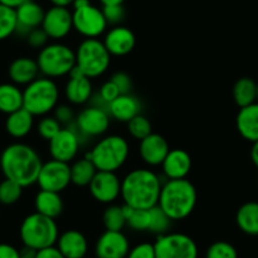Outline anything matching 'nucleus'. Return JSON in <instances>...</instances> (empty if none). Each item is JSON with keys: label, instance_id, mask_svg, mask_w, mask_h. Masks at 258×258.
<instances>
[{"label": "nucleus", "instance_id": "nucleus-1", "mask_svg": "<svg viewBox=\"0 0 258 258\" xmlns=\"http://www.w3.org/2000/svg\"><path fill=\"white\" fill-rule=\"evenodd\" d=\"M42 165L43 161L39 153L26 143H12L0 156V168L4 177L23 187L37 183Z\"/></svg>", "mask_w": 258, "mask_h": 258}, {"label": "nucleus", "instance_id": "nucleus-2", "mask_svg": "<svg viewBox=\"0 0 258 258\" xmlns=\"http://www.w3.org/2000/svg\"><path fill=\"white\" fill-rule=\"evenodd\" d=\"M162 183L160 176L151 168H133L121 178L120 198L123 204L145 210L156 207Z\"/></svg>", "mask_w": 258, "mask_h": 258}, {"label": "nucleus", "instance_id": "nucleus-3", "mask_svg": "<svg viewBox=\"0 0 258 258\" xmlns=\"http://www.w3.org/2000/svg\"><path fill=\"white\" fill-rule=\"evenodd\" d=\"M198 203V191L187 178L166 180L158 199V207L172 222L183 220L192 214Z\"/></svg>", "mask_w": 258, "mask_h": 258}, {"label": "nucleus", "instance_id": "nucleus-4", "mask_svg": "<svg viewBox=\"0 0 258 258\" xmlns=\"http://www.w3.org/2000/svg\"><path fill=\"white\" fill-rule=\"evenodd\" d=\"M129 142L119 135H108L100 137V140L88 151L86 158L95 165L98 171L116 172L128 161Z\"/></svg>", "mask_w": 258, "mask_h": 258}, {"label": "nucleus", "instance_id": "nucleus-5", "mask_svg": "<svg viewBox=\"0 0 258 258\" xmlns=\"http://www.w3.org/2000/svg\"><path fill=\"white\" fill-rule=\"evenodd\" d=\"M36 61L39 73L52 80L69 76L76 68L75 51L61 42H52L39 49Z\"/></svg>", "mask_w": 258, "mask_h": 258}, {"label": "nucleus", "instance_id": "nucleus-6", "mask_svg": "<svg viewBox=\"0 0 258 258\" xmlns=\"http://www.w3.org/2000/svg\"><path fill=\"white\" fill-rule=\"evenodd\" d=\"M59 101V89L54 80L37 78L23 90V108L34 116H44L54 110Z\"/></svg>", "mask_w": 258, "mask_h": 258}, {"label": "nucleus", "instance_id": "nucleus-7", "mask_svg": "<svg viewBox=\"0 0 258 258\" xmlns=\"http://www.w3.org/2000/svg\"><path fill=\"white\" fill-rule=\"evenodd\" d=\"M23 245L39 250L43 248L56 245L58 239V225L56 219L34 212L27 215L19 229Z\"/></svg>", "mask_w": 258, "mask_h": 258}, {"label": "nucleus", "instance_id": "nucleus-8", "mask_svg": "<svg viewBox=\"0 0 258 258\" xmlns=\"http://www.w3.org/2000/svg\"><path fill=\"white\" fill-rule=\"evenodd\" d=\"M76 69L89 79L103 76L108 71L111 56L99 38H84L75 49Z\"/></svg>", "mask_w": 258, "mask_h": 258}, {"label": "nucleus", "instance_id": "nucleus-9", "mask_svg": "<svg viewBox=\"0 0 258 258\" xmlns=\"http://www.w3.org/2000/svg\"><path fill=\"white\" fill-rule=\"evenodd\" d=\"M110 120L111 118L106 108L89 104L76 114L74 125L83 138L84 143H86L93 138L103 137L108 132Z\"/></svg>", "mask_w": 258, "mask_h": 258}, {"label": "nucleus", "instance_id": "nucleus-10", "mask_svg": "<svg viewBox=\"0 0 258 258\" xmlns=\"http://www.w3.org/2000/svg\"><path fill=\"white\" fill-rule=\"evenodd\" d=\"M153 245L156 258H198L199 255L195 240L183 233L168 232L157 235Z\"/></svg>", "mask_w": 258, "mask_h": 258}, {"label": "nucleus", "instance_id": "nucleus-11", "mask_svg": "<svg viewBox=\"0 0 258 258\" xmlns=\"http://www.w3.org/2000/svg\"><path fill=\"white\" fill-rule=\"evenodd\" d=\"M83 138L76 131L75 125L71 124L62 126L61 131L48 142V151L52 160L61 162H74L80 152L81 146H84Z\"/></svg>", "mask_w": 258, "mask_h": 258}, {"label": "nucleus", "instance_id": "nucleus-12", "mask_svg": "<svg viewBox=\"0 0 258 258\" xmlns=\"http://www.w3.org/2000/svg\"><path fill=\"white\" fill-rule=\"evenodd\" d=\"M74 29L84 38H99L108 31V23L103 11L89 4L83 8L73 9Z\"/></svg>", "mask_w": 258, "mask_h": 258}, {"label": "nucleus", "instance_id": "nucleus-13", "mask_svg": "<svg viewBox=\"0 0 258 258\" xmlns=\"http://www.w3.org/2000/svg\"><path fill=\"white\" fill-rule=\"evenodd\" d=\"M37 185L39 186V190L61 194L71 185L70 163L61 162L52 158L47 162H43L39 171Z\"/></svg>", "mask_w": 258, "mask_h": 258}, {"label": "nucleus", "instance_id": "nucleus-14", "mask_svg": "<svg viewBox=\"0 0 258 258\" xmlns=\"http://www.w3.org/2000/svg\"><path fill=\"white\" fill-rule=\"evenodd\" d=\"M88 187L94 200L100 204L110 205L120 198L121 180L116 172L98 171Z\"/></svg>", "mask_w": 258, "mask_h": 258}, {"label": "nucleus", "instance_id": "nucleus-15", "mask_svg": "<svg viewBox=\"0 0 258 258\" xmlns=\"http://www.w3.org/2000/svg\"><path fill=\"white\" fill-rule=\"evenodd\" d=\"M42 29L52 41H61L73 32V12L63 7L52 6L46 11L42 22Z\"/></svg>", "mask_w": 258, "mask_h": 258}, {"label": "nucleus", "instance_id": "nucleus-16", "mask_svg": "<svg viewBox=\"0 0 258 258\" xmlns=\"http://www.w3.org/2000/svg\"><path fill=\"white\" fill-rule=\"evenodd\" d=\"M64 98L71 105H85L90 103L94 95V86L91 79L84 75L79 69H74L64 84Z\"/></svg>", "mask_w": 258, "mask_h": 258}, {"label": "nucleus", "instance_id": "nucleus-17", "mask_svg": "<svg viewBox=\"0 0 258 258\" xmlns=\"http://www.w3.org/2000/svg\"><path fill=\"white\" fill-rule=\"evenodd\" d=\"M129 240L123 232L105 230L98 238L95 244L96 258H126Z\"/></svg>", "mask_w": 258, "mask_h": 258}, {"label": "nucleus", "instance_id": "nucleus-18", "mask_svg": "<svg viewBox=\"0 0 258 258\" xmlns=\"http://www.w3.org/2000/svg\"><path fill=\"white\" fill-rule=\"evenodd\" d=\"M103 43L111 57H124L136 47V36L124 26H114L105 32Z\"/></svg>", "mask_w": 258, "mask_h": 258}, {"label": "nucleus", "instance_id": "nucleus-19", "mask_svg": "<svg viewBox=\"0 0 258 258\" xmlns=\"http://www.w3.org/2000/svg\"><path fill=\"white\" fill-rule=\"evenodd\" d=\"M170 152L167 140L158 133H151L142 141H140L138 153L140 157L148 167H158L162 165L166 156Z\"/></svg>", "mask_w": 258, "mask_h": 258}, {"label": "nucleus", "instance_id": "nucleus-20", "mask_svg": "<svg viewBox=\"0 0 258 258\" xmlns=\"http://www.w3.org/2000/svg\"><path fill=\"white\" fill-rule=\"evenodd\" d=\"M46 11L34 0H26L16 9L17 31L16 33L26 38L27 34L33 29L39 28L43 22Z\"/></svg>", "mask_w": 258, "mask_h": 258}, {"label": "nucleus", "instance_id": "nucleus-21", "mask_svg": "<svg viewBox=\"0 0 258 258\" xmlns=\"http://www.w3.org/2000/svg\"><path fill=\"white\" fill-rule=\"evenodd\" d=\"M192 167V160L190 153L185 150L173 148L166 156L165 161L161 165L162 173L166 180H180V178H187Z\"/></svg>", "mask_w": 258, "mask_h": 258}, {"label": "nucleus", "instance_id": "nucleus-22", "mask_svg": "<svg viewBox=\"0 0 258 258\" xmlns=\"http://www.w3.org/2000/svg\"><path fill=\"white\" fill-rule=\"evenodd\" d=\"M56 247L64 258H84L88 254L89 243L80 230L69 229L58 235Z\"/></svg>", "mask_w": 258, "mask_h": 258}, {"label": "nucleus", "instance_id": "nucleus-23", "mask_svg": "<svg viewBox=\"0 0 258 258\" xmlns=\"http://www.w3.org/2000/svg\"><path fill=\"white\" fill-rule=\"evenodd\" d=\"M111 119L120 123H128L131 119L141 114L142 104L141 100L132 93L120 94L115 100L111 101L106 108Z\"/></svg>", "mask_w": 258, "mask_h": 258}, {"label": "nucleus", "instance_id": "nucleus-24", "mask_svg": "<svg viewBox=\"0 0 258 258\" xmlns=\"http://www.w3.org/2000/svg\"><path fill=\"white\" fill-rule=\"evenodd\" d=\"M235 126L240 137L250 143L258 141V101L240 108L235 118Z\"/></svg>", "mask_w": 258, "mask_h": 258}, {"label": "nucleus", "instance_id": "nucleus-25", "mask_svg": "<svg viewBox=\"0 0 258 258\" xmlns=\"http://www.w3.org/2000/svg\"><path fill=\"white\" fill-rule=\"evenodd\" d=\"M39 69L36 59L31 57H18L11 63L8 69L9 79L18 86H27L39 78Z\"/></svg>", "mask_w": 258, "mask_h": 258}, {"label": "nucleus", "instance_id": "nucleus-26", "mask_svg": "<svg viewBox=\"0 0 258 258\" xmlns=\"http://www.w3.org/2000/svg\"><path fill=\"white\" fill-rule=\"evenodd\" d=\"M34 125V115L24 108L8 114L6 120V129L11 137L21 140L32 132Z\"/></svg>", "mask_w": 258, "mask_h": 258}, {"label": "nucleus", "instance_id": "nucleus-27", "mask_svg": "<svg viewBox=\"0 0 258 258\" xmlns=\"http://www.w3.org/2000/svg\"><path fill=\"white\" fill-rule=\"evenodd\" d=\"M34 209L39 214L57 219L63 212V200L59 192L39 190L34 198Z\"/></svg>", "mask_w": 258, "mask_h": 258}, {"label": "nucleus", "instance_id": "nucleus-28", "mask_svg": "<svg viewBox=\"0 0 258 258\" xmlns=\"http://www.w3.org/2000/svg\"><path fill=\"white\" fill-rule=\"evenodd\" d=\"M23 108V90L13 83L0 84V113L12 114Z\"/></svg>", "mask_w": 258, "mask_h": 258}, {"label": "nucleus", "instance_id": "nucleus-29", "mask_svg": "<svg viewBox=\"0 0 258 258\" xmlns=\"http://www.w3.org/2000/svg\"><path fill=\"white\" fill-rule=\"evenodd\" d=\"M235 223L245 234L258 235V203L248 202L240 205L235 214Z\"/></svg>", "mask_w": 258, "mask_h": 258}, {"label": "nucleus", "instance_id": "nucleus-30", "mask_svg": "<svg viewBox=\"0 0 258 258\" xmlns=\"http://www.w3.org/2000/svg\"><path fill=\"white\" fill-rule=\"evenodd\" d=\"M70 172L71 183L79 186V187H85V186L90 185L91 180L96 175L98 170L89 158L83 157L76 158L73 165H70Z\"/></svg>", "mask_w": 258, "mask_h": 258}, {"label": "nucleus", "instance_id": "nucleus-31", "mask_svg": "<svg viewBox=\"0 0 258 258\" xmlns=\"http://www.w3.org/2000/svg\"><path fill=\"white\" fill-rule=\"evenodd\" d=\"M233 99L240 108L257 101V83L250 78H240L233 86Z\"/></svg>", "mask_w": 258, "mask_h": 258}, {"label": "nucleus", "instance_id": "nucleus-32", "mask_svg": "<svg viewBox=\"0 0 258 258\" xmlns=\"http://www.w3.org/2000/svg\"><path fill=\"white\" fill-rule=\"evenodd\" d=\"M172 227V220L158 205L150 209V228L148 232L156 235H162L170 232Z\"/></svg>", "mask_w": 258, "mask_h": 258}, {"label": "nucleus", "instance_id": "nucleus-33", "mask_svg": "<svg viewBox=\"0 0 258 258\" xmlns=\"http://www.w3.org/2000/svg\"><path fill=\"white\" fill-rule=\"evenodd\" d=\"M103 223L105 230H114V232H121L126 225V219L121 210V205L110 204L106 207L103 213Z\"/></svg>", "mask_w": 258, "mask_h": 258}, {"label": "nucleus", "instance_id": "nucleus-34", "mask_svg": "<svg viewBox=\"0 0 258 258\" xmlns=\"http://www.w3.org/2000/svg\"><path fill=\"white\" fill-rule=\"evenodd\" d=\"M126 129L129 136L140 142L152 133V123L147 116L141 113L126 123Z\"/></svg>", "mask_w": 258, "mask_h": 258}, {"label": "nucleus", "instance_id": "nucleus-35", "mask_svg": "<svg viewBox=\"0 0 258 258\" xmlns=\"http://www.w3.org/2000/svg\"><path fill=\"white\" fill-rule=\"evenodd\" d=\"M17 31L16 9L0 4V41L9 38Z\"/></svg>", "mask_w": 258, "mask_h": 258}, {"label": "nucleus", "instance_id": "nucleus-36", "mask_svg": "<svg viewBox=\"0 0 258 258\" xmlns=\"http://www.w3.org/2000/svg\"><path fill=\"white\" fill-rule=\"evenodd\" d=\"M23 186L8 178L0 182V204L13 205L18 203L23 194Z\"/></svg>", "mask_w": 258, "mask_h": 258}, {"label": "nucleus", "instance_id": "nucleus-37", "mask_svg": "<svg viewBox=\"0 0 258 258\" xmlns=\"http://www.w3.org/2000/svg\"><path fill=\"white\" fill-rule=\"evenodd\" d=\"M61 128L62 125L58 123V120L49 114L41 116L38 124H37V132H38L39 137L47 142H49L61 131Z\"/></svg>", "mask_w": 258, "mask_h": 258}, {"label": "nucleus", "instance_id": "nucleus-38", "mask_svg": "<svg viewBox=\"0 0 258 258\" xmlns=\"http://www.w3.org/2000/svg\"><path fill=\"white\" fill-rule=\"evenodd\" d=\"M205 258H238V253L233 244L224 240H218L209 245Z\"/></svg>", "mask_w": 258, "mask_h": 258}, {"label": "nucleus", "instance_id": "nucleus-39", "mask_svg": "<svg viewBox=\"0 0 258 258\" xmlns=\"http://www.w3.org/2000/svg\"><path fill=\"white\" fill-rule=\"evenodd\" d=\"M126 225L136 232H148L150 228V209H135L126 219Z\"/></svg>", "mask_w": 258, "mask_h": 258}, {"label": "nucleus", "instance_id": "nucleus-40", "mask_svg": "<svg viewBox=\"0 0 258 258\" xmlns=\"http://www.w3.org/2000/svg\"><path fill=\"white\" fill-rule=\"evenodd\" d=\"M104 17L106 19L108 26H120L121 22L125 18V9L121 6H106L101 8Z\"/></svg>", "mask_w": 258, "mask_h": 258}, {"label": "nucleus", "instance_id": "nucleus-41", "mask_svg": "<svg viewBox=\"0 0 258 258\" xmlns=\"http://www.w3.org/2000/svg\"><path fill=\"white\" fill-rule=\"evenodd\" d=\"M52 113H53V116L58 120V123L62 126L71 125L75 121V111H74L73 106L68 105V104H58Z\"/></svg>", "mask_w": 258, "mask_h": 258}, {"label": "nucleus", "instance_id": "nucleus-42", "mask_svg": "<svg viewBox=\"0 0 258 258\" xmlns=\"http://www.w3.org/2000/svg\"><path fill=\"white\" fill-rule=\"evenodd\" d=\"M126 258H156L153 243L143 242L129 249Z\"/></svg>", "mask_w": 258, "mask_h": 258}, {"label": "nucleus", "instance_id": "nucleus-43", "mask_svg": "<svg viewBox=\"0 0 258 258\" xmlns=\"http://www.w3.org/2000/svg\"><path fill=\"white\" fill-rule=\"evenodd\" d=\"M27 43L32 47V48L36 49H42L44 46L48 44V36L46 34V32L42 29V27L39 28L33 29V31L29 32L26 37Z\"/></svg>", "mask_w": 258, "mask_h": 258}, {"label": "nucleus", "instance_id": "nucleus-44", "mask_svg": "<svg viewBox=\"0 0 258 258\" xmlns=\"http://www.w3.org/2000/svg\"><path fill=\"white\" fill-rule=\"evenodd\" d=\"M110 80L113 81L116 86H118L120 94L132 93L133 83H132V79H131V76H129L128 74L118 71V73H115L111 75Z\"/></svg>", "mask_w": 258, "mask_h": 258}, {"label": "nucleus", "instance_id": "nucleus-45", "mask_svg": "<svg viewBox=\"0 0 258 258\" xmlns=\"http://www.w3.org/2000/svg\"><path fill=\"white\" fill-rule=\"evenodd\" d=\"M36 258H64L63 254L59 252L58 248L56 245H51V247L43 248L37 252Z\"/></svg>", "mask_w": 258, "mask_h": 258}, {"label": "nucleus", "instance_id": "nucleus-46", "mask_svg": "<svg viewBox=\"0 0 258 258\" xmlns=\"http://www.w3.org/2000/svg\"><path fill=\"white\" fill-rule=\"evenodd\" d=\"M0 258H21L19 250L8 243H0Z\"/></svg>", "mask_w": 258, "mask_h": 258}, {"label": "nucleus", "instance_id": "nucleus-47", "mask_svg": "<svg viewBox=\"0 0 258 258\" xmlns=\"http://www.w3.org/2000/svg\"><path fill=\"white\" fill-rule=\"evenodd\" d=\"M37 252L38 250L34 249V248L28 247V245H23L22 249H19V257L21 258H36Z\"/></svg>", "mask_w": 258, "mask_h": 258}, {"label": "nucleus", "instance_id": "nucleus-48", "mask_svg": "<svg viewBox=\"0 0 258 258\" xmlns=\"http://www.w3.org/2000/svg\"><path fill=\"white\" fill-rule=\"evenodd\" d=\"M24 2H26V0H0V4L8 7V8L17 9L21 4H23Z\"/></svg>", "mask_w": 258, "mask_h": 258}, {"label": "nucleus", "instance_id": "nucleus-49", "mask_svg": "<svg viewBox=\"0 0 258 258\" xmlns=\"http://www.w3.org/2000/svg\"><path fill=\"white\" fill-rule=\"evenodd\" d=\"M250 160H252L253 165L258 168V141L252 143V148H250Z\"/></svg>", "mask_w": 258, "mask_h": 258}, {"label": "nucleus", "instance_id": "nucleus-50", "mask_svg": "<svg viewBox=\"0 0 258 258\" xmlns=\"http://www.w3.org/2000/svg\"><path fill=\"white\" fill-rule=\"evenodd\" d=\"M49 2L52 3V6L63 7V8H69L74 3V0H49Z\"/></svg>", "mask_w": 258, "mask_h": 258}, {"label": "nucleus", "instance_id": "nucleus-51", "mask_svg": "<svg viewBox=\"0 0 258 258\" xmlns=\"http://www.w3.org/2000/svg\"><path fill=\"white\" fill-rule=\"evenodd\" d=\"M99 2L101 3V6L106 7V6H121L125 0H99Z\"/></svg>", "mask_w": 258, "mask_h": 258}, {"label": "nucleus", "instance_id": "nucleus-52", "mask_svg": "<svg viewBox=\"0 0 258 258\" xmlns=\"http://www.w3.org/2000/svg\"><path fill=\"white\" fill-rule=\"evenodd\" d=\"M91 2L90 0H74L73 3V9H78V8H83V7L89 6Z\"/></svg>", "mask_w": 258, "mask_h": 258}, {"label": "nucleus", "instance_id": "nucleus-53", "mask_svg": "<svg viewBox=\"0 0 258 258\" xmlns=\"http://www.w3.org/2000/svg\"><path fill=\"white\" fill-rule=\"evenodd\" d=\"M257 101H258V83H257Z\"/></svg>", "mask_w": 258, "mask_h": 258}, {"label": "nucleus", "instance_id": "nucleus-54", "mask_svg": "<svg viewBox=\"0 0 258 258\" xmlns=\"http://www.w3.org/2000/svg\"><path fill=\"white\" fill-rule=\"evenodd\" d=\"M84 258H88V257H84Z\"/></svg>", "mask_w": 258, "mask_h": 258}]
</instances>
